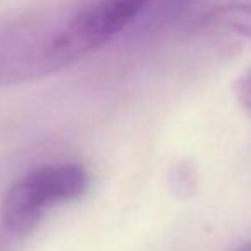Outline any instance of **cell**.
I'll return each instance as SVG.
<instances>
[{"label": "cell", "instance_id": "1", "mask_svg": "<svg viewBox=\"0 0 251 251\" xmlns=\"http://www.w3.org/2000/svg\"><path fill=\"white\" fill-rule=\"evenodd\" d=\"M151 3L152 0H82L58 16H48L53 70L108 45L146 16Z\"/></svg>", "mask_w": 251, "mask_h": 251}, {"label": "cell", "instance_id": "2", "mask_svg": "<svg viewBox=\"0 0 251 251\" xmlns=\"http://www.w3.org/2000/svg\"><path fill=\"white\" fill-rule=\"evenodd\" d=\"M89 173L80 164H50L27 173L2 197V224L29 234L48 207L80 199L89 188Z\"/></svg>", "mask_w": 251, "mask_h": 251}, {"label": "cell", "instance_id": "3", "mask_svg": "<svg viewBox=\"0 0 251 251\" xmlns=\"http://www.w3.org/2000/svg\"><path fill=\"white\" fill-rule=\"evenodd\" d=\"M203 24L251 41V0H224L203 16Z\"/></svg>", "mask_w": 251, "mask_h": 251}, {"label": "cell", "instance_id": "4", "mask_svg": "<svg viewBox=\"0 0 251 251\" xmlns=\"http://www.w3.org/2000/svg\"><path fill=\"white\" fill-rule=\"evenodd\" d=\"M190 3H193L192 0H152L146 16L159 17V19L164 21L168 17L178 14L179 10L186 9Z\"/></svg>", "mask_w": 251, "mask_h": 251}, {"label": "cell", "instance_id": "5", "mask_svg": "<svg viewBox=\"0 0 251 251\" xmlns=\"http://www.w3.org/2000/svg\"><path fill=\"white\" fill-rule=\"evenodd\" d=\"M234 94L243 111L251 118V67L245 70L234 82Z\"/></svg>", "mask_w": 251, "mask_h": 251}, {"label": "cell", "instance_id": "6", "mask_svg": "<svg viewBox=\"0 0 251 251\" xmlns=\"http://www.w3.org/2000/svg\"><path fill=\"white\" fill-rule=\"evenodd\" d=\"M26 236L27 234H24V232H19L16 229L9 227V226L2 224V231H0V251H14Z\"/></svg>", "mask_w": 251, "mask_h": 251}, {"label": "cell", "instance_id": "7", "mask_svg": "<svg viewBox=\"0 0 251 251\" xmlns=\"http://www.w3.org/2000/svg\"><path fill=\"white\" fill-rule=\"evenodd\" d=\"M238 251H251V243H248V245H245V246H241Z\"/></svg>", "mask_w": 251, "mask_h": 251}]
</instances>
